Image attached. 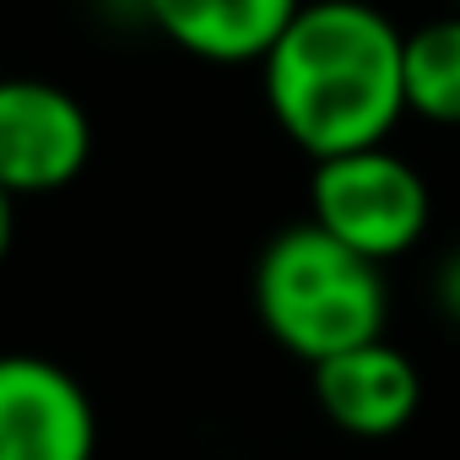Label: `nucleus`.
Here are the masks:
<instances>
[{
  "mask_svg": "<svg viewBox=\"0 0 460 460\" xmlns=\"http://www.w3.org/2000/svg\"><path fill=\"white\" fill-rule=\"evenodd\" d=\"M428 217H433V200L422 173L390 146H363V152L314 163L309 222L374 266L406 255L428 234Z\"/></svg>",
  "mask_w": 460,
  "mask_h": 460,
  "instance_id": "7ed1b4c3",
  "label": "nucleus"
},
{
  "mask_svg": "<svg viewBox=\"0 0 460 460\" xmlns=\"http://www.w3.org/2000/svg\"><path fill=\"white\" fill-rule=\"evenodd\" d=\"M255 309L266 331L314 368L385 336V277L325 227L304 222L266 244L255 266Z\"/></svg>",
  "mask_w": 460,
  "mask_h": 460,
  "instance_id": "f03ea898",
  "label": "nucleus"
},
{
  "mask_svg": "<svg viewBox=\"0 0 460 460\" xmlns=\"http://www.w3.org/2000/svg\"><path fill=\"white\" fill-rule=\"evenodd\" d=\"M98 411L76 374L49 358H0V460H93Z\"/></svg>",
  "mask_w": 460,
  "mask_h": 460,
  "instance_id": "39448f33",
  "label": "nucleus"
},
{
  "mask_svg": "<svg viewBox=\"0 0 460 460\" xmlns=\"http://www.w3.org/2000/svg\"><path fill=\"white\" fill-rule=\"evenodd\" d=\"M93 157V119L87 109L39 76L0 82V184L12 195H49L66 190Z\"/></svg>",
  "mask_w": 460,
  "mask_h": 460,
  "instance_id": "20e7f679",
  "label": "nucleus"
},
{
  "mask_svg": "<svg viewBox=\"0 0 460 460\" xmlns=\"http://www.w3.org/2000/svg\"><path fill=\"white\" fill-rule=\"evenodd\" d=\"M455 12H460V0H455Z\"/></svg>",
  "mask_w": 460,
  "mask_h": 460,
  "instance_id": "9b49d317",
  "label": "nucleus"
},
{
  "mask_svg": "<svg viewBox=\"0 0 460 460\" xmlns=\"http://www.w3.org/2000/svg\"><path fill=\"white\" fill-rule=\"evenodd\" d=\"M401 76H406V114H422L433 125H460V12L406 33Z\"/></svg>",
  "mask_w": 460,
  "mask_h": 460,
  "instance_id": "6e6552de",
  "label": "nucleus"
},
{
  "mask_svg": "<svg viewBox=\"0 0 460 460\" xmlns=\"http://www.w3.org/2000/svg\"><path fill=\"white\" fill-rule=\"evenodd\" d=\"M304 0H146V17L184 55L211 66L266 60Z\"/></svg>",
  "mask_w": 460,
  "mask_h": 460,
  "instance_id": "0eeeda50",
  "label": "nucleus"
},
{
  "mask_svg": "<svg viewBox=\"0 0 460 460\" xmlns=\"http://www.w3.org/2000/svg\"><path fill=\"white\" fill-rule=\"evenodd\" d=\"M314 401L341 433L390 438L417 417L422 374L401 347H390L379 336V341H363V347H347V352L314 363Z\"/></svg>",
  "mask_w": 460,
  "mask_h": 460,
  "instance_id": "423d86ee",
  "label": "nucleus"
},
{
  "mask_svg": "<svg viewBox=\"0 0 460 460\" xmlns=\"http://www.w3.org/2000/svg\"><path fill=\"white\" fill-rule=\"evenodd\" d=\"M401 55L406 33L368 0H304L261 60L266 103L314 163L385 146L406 114Z\"/></svg>",
  "mask_w": 460,
  "mask_h": 460,
  "instance_id": "f257e3e1",
  "label": "nucleus"
},
{
  "mask_svg": "<svg viewBox=\"0 0 460 460\" xmlns=\"http://www.w3.org/2000/svg\"><path fill=\"white\" fill-rule=\"evenodd\" d=\"M12 206H17V195L0 184V266H6V255H12V239H17V217H12Z\"/></svg>",
  "mask_w": 460,
  "mask_h": 460,
  "instance_id": "9d476101",
  "label": "nucleus"
},
{
  "mask_svg": "<svg viewBox=\"0 0 460 460\" xmlns=\"http://www.w3.org/2000/svg\"><path fill=\"white\" fill-rule=\"evenodd\" d=\"M438 304L460 320V255H449L444 271H438Z\"/></svg>",
  "mask_w": 460,
  "mask_h": 460,
  "instance_id": "1a4fd4ad",
  "label": "nucleus"
}]
</instances>
